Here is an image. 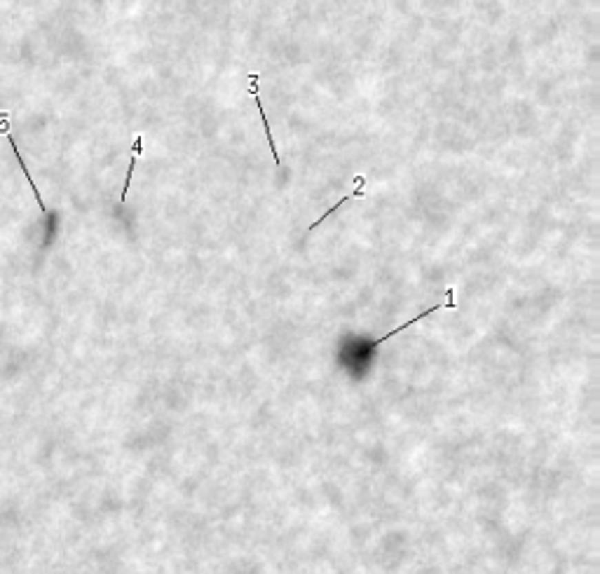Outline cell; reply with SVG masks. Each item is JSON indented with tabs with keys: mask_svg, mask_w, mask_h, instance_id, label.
<instances>
[{
	"mask_svg": "<svg viewBox=\"0 0 600 574\" xmlns=\"http://www.w3.org/2000/svg\"><path fill=\"white\" fill-rule=\"evenodd\" d=\"M249 80H251V87H249V89H251V94L256 98V106H258V110H260V118H263V129H265V134H267V143H270V148H272V155H275V164L282 167V158H279V153H277V143H275V138H272L270 125H267V115H265V110H263V101H260V94H258V80H260V75L258 73H251V75H249Z\"/></svg>",
	"mask_w": 600,
	"mask_h": 574,
	"instance_id": "obj_1",
	"label": "cell"
},
{
	"mask_svg": "<svg viewBox=\"0 0 600 574\" xmlns=\"http://www.w3.org/2000/svg\"><path fill=\"white\" fill-rule=\"evenodd\" d=\"M357 183H359V185H357V190H354V193H352V195H347V197H342V200H338V204H335V206H331V209H329V211H326V213H324V216H322V218H317V220H314V223L310 225V230H314V228H319V223H324V220H326V218H329V216H331V213H335V211H338V209H340L342 204H345V202H349V200H359V197H361V195H364V185H366V178H364V176H357Z\"/></svg>",
	"mask_w": 600,
	"mask_h": 574,
	"instance_id": "obj_2",
	"label": "cell"
},
{
	"mask_svg": "<svg viewBox=\"0 0 600 574\" xmlns=\"http://www.w3.org/2000/svg\"><path fill=\"white\" fill-rule=\"evenodd\" d=\"M141 150H143V138H141V136H136V138H134L132 162H130V169H127V181H125V188H122V197H120V202H125V200H127V193H130V185H132V173H134V169H136V162H138V155H141Z\"/></svg>",
	"mask_w": 600,
	"mask_h": 574,
	"instance_id": "obj_3",
	"label": "cell"
}]
</instances>
